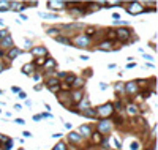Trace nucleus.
Instances as JSON below:
<instances>
[{"instance_id":"f257e3e1","label":"nucleus","mask_w":158,"mask_h":150,"mask_svg":"<svg viewBox=\"0 0 158 150\" xmlns=\"http://www.w3.org/2000/svg\"><path fill=\"white\" fill-rule=\"evenodd\" d=\"M112 112H114V106L111 104V103H106V104L100 106L98 109H97V115H100V117L105 118V120H106L107 117H111Z\"/></svg>"},{"instance_id":"f03ea898","label":"nucleus","mask_w":158,"mask_h":150,"mask_svg":"<svg viewBox=\"0 0 158 150\" xmlns=\"http://www.w3.org/2000/svg\"><path fill=\"white\" fill-rule=\"evenodd\" d=\"M74 43H76V48H87L88 43H90V38L87 35H78L74 38Z\"/></svg>"},{"instance_id":"7ed1b4c3","label":"nucleus","mask_w":158,"mask_h":150,"mask_svg":"<svg viewBox=\"0 0 158 150\" xmlns=\"http://www.w3.org/2000/svg\"><path fill=\"white\" fill-rule=\"evenodd\" d=\"M115 36L122 41H126V40H130V36H131V32H130L128 29H119L117 32H115Z\"/></svg>"},{"instance_id":"20e7f679","label":"nucleus","mask_w":158,"mask_h":150,"mask_svg":"<svg viewBox=\"0 0 158 150\" xmlns=\"http://www.w3.org/2000/svg\"><path fill=\"white\" fill-rule=\"evenodd\" d=\"M126 11H128L130 14H139V13H144V10L141 8V5L138 2H133L128 5V8H126Z\"/></svg>"},{"instance_id":"39448f33","label":"nucleus","mask_w":158,"mask_h":150,"mask_svg":"<svg viewBox=\"0 0 158 150\" xmlns=\"http://www.w3.org/2000/svg\"><path fill=\"white\" fill-rule=\"evenodd\" d=\"M46 87H48L51 92H54V93H55V92H59V88H60L59 81H57V79H49L48 84H46Z\"/></svg>"},{"instance_id":"423d86ee","label":"nucleus","mask_w":158,"mask_h":150,"mask_svg":"<svg viewBox=\"0 0 158 150\" xmlns=\"http://www.w3.org/2000/svg\"><path fill=\"white\" fill-rule=\"evenodd\" d=\"M125 92L126 93H138V84L136 82H126L125 84Z\"/></svg>"},{"instance_id":"0eeeda50","label":"nucleus","mask_w":158,"mask_h":150,"mask_svg":"<svg viewBox=\"0 0 158 150\" xmlns=\"http://www.w3.org/2000/svg\"><path fill=\"white\" fill-rule=\"evenodd\" d=\"M109 130H111V123L107 120H101L98 123V131L100 133H107Z\"/></svg>"},{"instance_id":"6e6552de","label":"nucleus","mask_w":158,"mask_h":150,"mask_svg":"<svg viewBox=\"0 0 158 150\" xmlns=\"http://www.w3.org/2000/svg\"><path fill=\"white\" fill-rule=\"evenodd\" d=\"M0 44H2L3 49H11V48H13V38H11L10 35L5 36V38L2 40V43H0Z\"/></svg>"},{"instance_id":"1a4fd4ad","label":"nucleus","mask_w":158,"mask_h":150,"mask_svg":"<svg viewBox=\"0 0 158 150\" xmlns=\"http://www.w3.org/2000/svg\"><path fill=\"white\" fill-rule=\"evenodd\" d=\"M32 54L33 55H38V57H44L48 54V51H46V48L40 46V48H32Z\"/></svg>"},{"instance_id":"9d476101","label":"nucleus","mask_w":158,"mask_h":150,"mask_svg":"<svg viewBox=\"0 0 158 150\" xmlns=\"http://www.w3.org/2000/svg\"><path fill=\"white\" fill-rule=\"evenodd\" d=\"M79 114H82L84 117H97V109H93V107H87V109L81 111Z\"/></svg>"},{"instance_id":"9b49d317","label":"nucleus","mask_w":158,"mask_h":150,"mask_svg":"<svg viewBox=\"0 0 158 150\" xmlns=\"http://www.w3.org/2000/svg\"><path fill=\"white\" fill-rule=\"evenodd\" d=\"M98 49L100 51H112V41H103L101 44L98 46Z\"/></svg>"},{"instance_id":"f8f14e48","label":"nucleus","mask_w":158,"mask_h":150,"mask_svg":"<svg viewBox=\"0 0 158 150\" xmlns=\"http://www.w3.org/2000/svg\"><path fill=\"white\" fill-rule=\"evenodd\" d=\"M79 136L81 137H82V136H90V134H92V128H90V126H88V125H84V126H81V128H79Z\"/></svg>"},{"instance_id":"ddd939ff","label":"nucleus","mask_w":158,"mask_h":150,"mask_svg":"<svg viewBox=\"0 0 158 150\" xmlns=\"http://www.w3.org/2000/svg\"><path fill=\"white\" fill-rule=\"evenodd\" d=\"M19 54H21V49H18V48H11V49H10V52L6 54V55H8V59H10V60H14V57H18Z\"/></svg>"},{"instance_id":"4468645a","label":"nucleus","mask_w":158,"mask_h":150,"mask_svg":"<svg viewBox=\"0 0 158 150\" xmlns=\"http://www.w3.org/2000/svg\"><path fill=\"white\" fill-rule=\"evenodd\" d=\"M65 5H67L65 2H48V6H51V10H60Z\"/></svg>"},{"instance_id":"2eb2a0df","label":"nucleus","mask_w":158,"mask_h":150,"mask_svg":"<svg viewBox=\"0 0 158 150\" xmlns=\"http://www.w3.org/2000/svg\"><path fill=\"white\" fill-rule=\"evenodd\" d=\"M54 67H55V60H54V59H48V60H44V70L51 71Z\"/></svg>"},{"instance_id":"dca6fc26","label":"nucleus","mask_w":158,"mask_h":150,"mask_svg":"<svg viewBox=\"0 0 158 150\" xmlns=\"http://www.w3.org/2000/svg\"><path fill=\"white\" fill-rule=\"evenodd\" d=\"M126 111H128L130 115H136V114H138V106L133 104V103H130V104L126 106Z\"/></svg>"},{"instance_id":"f3484780","label":"nucleus","mask_w":158,"mask_h":150,"mask_svg":"<svg viewBox=\"0 0 158 150\" xmlns=\"http://www.w3.org/2000/svg\"><path fill=\"white\" fill-rule=\"evenodd\" d=\"M68 139H70L71 142H81V139H82V137L79 136V133H70Z\"/></svg>"},{"instance_id":"a211bd4d","label":"nucleus","mask_w":158,"mask_h":150,"mask_svg":"<svg viewBox=\"0 0 158 150\" xmlns=\"http://www.w3.org/2000/svg\"><path fill=\"white\" fill-rule=\"evenodd\" d=\"M22 73H24V74H30V73H33V65L32 63L24 65V67H22Z\"/></svg>"},{"instance_id":"6ab92c4d","label":"nucleus","mask_w":158,"mask_h":150,"mask_svg":"<svg viewBox=\"0 0 158 150\" xmlns=\"http://www.w3.org/2000/svg\"><path fill=\"white\" fill-rule=\"evenodd\" d=\"M79 107L81 109H87V107H90V103H88V98H84V100H81L79 101Z\"/></svg>"},{"instance_id":"aec40b11","label":"nucleus","mask_w":158,"mask_h":150,"mask_svg":"<svg viewBox=\"0 0 158 150\" xmlns=\"http://www.w3.org/2000/svg\"><path fill=\"white\" fill-rule=\"evenodd\" d=\"M73 101H81L82 100V90H76L74 93H73Z\"/></svg>"},{"instance_id":"412c9836","label":"nucleus","mask_w":158,"mask_h":150,"mask_svg":"<svg viewBox=\"0 0 158 150\" xmlns=\"http://www.w3.org/2000/svg\"><path fill=\"white\" fill-rule=\"evenodd\" d=\"M40 18L43 19H55L57 14H48V13H40Z\"/></svg>"},{"instance_id":"4be33fe9","label":"nucleus","mask_w":158,"mask_h":150,"mask_svg":"<svg viewBox=\"0 0 158 150\" xmlns=\"http://www.w3.org/2000/svg\"><path fill=\"white\" fill-rule=\"evenodd\" d=\"M10 6V2H0V11H6Z\"/></svg>"},{"instance_id":"5701e85b","label":"nucleus","mask_w":158,"mask_h":150,"mask_svg":"<svg viewBox=\"0 0 158 150\" xmlns=\"http://www.w3.org/2000/svg\"><path fill=\"white\" fill-rule=\"evenodd\" d=\"M130 150H139V142L138 141H131V144H130Z\"/></svg>"},{"instance_id":"b1692460","label":"nucleus","mask_w":158,"mask_h":150,"mask_svg":"<svg viewBox=\"0 0 158 150\" xmlns=\"http://www.w3.org/2000/svg\"><path fill=\"white\" fill-rule=\"evenodd\" d=\"M82 84H84V81L82 79H74V81H73V86H74V87H81V86H82Z\"/></svg>"},{"instance_id":"393cba45","label":"nucleus","mask_w":158,"mask_h":150,"mask_svg":"<svg viewBox=\"0 0 158 150\" xmlns=\"http://www.w3.org/2000/svg\"><path fill=\"white\" fill-rule=\"evenodd\" d=\"M55 40H57V41H60V43H65V44H70V40H67V38H63V36H57Z\"/></svg>"},{"instance_id":"a878e982","label":"nucleus","mask_w":158,"mask_h":150,"mask_svg":"<svg viewBox=\"0 0 158 150\" xmlns=\"http://www.w3.org/2000/svg\"><path fill=\"white\" fill-rule=\"evenodd\" d=\"M44 57H37V60H35V65H44Z\"/></svg>"},{"instance_id":"bb28decb","label":"nucleus","mask_w":158,"mask_h":150,"mask_svg":"<svg viewBox=\"0 0 158 150\" xmlns=\"http://www.w3.org/2000/svg\"><path fill=\"white\" fill-rule=\"evenodd\" d=\"M65 78H67V84H71L73 81L76 79V78H74V74H67V76H65Z\"/></svg>"},{"instance_id":"cd10ccee","label":"nucleus","mask_w":158,"mask_h":150,"mask_svg":"<svg viewBox=\"0 0 158 150\" xmlns=\"http://www.w3.org/2000/svg\"><path fill=\"white\" fill-rule=\"evenodd\" d=\"M93 142H97V144L101 142V136H100V133H95L93 134Z\"/></svg>"},{"instance_id":"c85d7f7f","label":"nucleus","mask_w":158,"mask_h":150,"mask_svg":"<svg viewBox=\"0 0 158 150\" xmlns=\"http://www.w3.org/2000/svg\"><path fill=\"white\" fill-rule=\"evenodd\" d=\"M54 150H67V149H65V144H63V142H60V144L55 145V149H54Z\"/></svg>"},{"instance_id":"c756f323","label":"nucleus","mask_w":158,"mask_h":150,"mask_svg":"<svg viewBox=\"0 0 158 150\" xmlns=\"http://www.w3.org/2000/svg\"><path fill=\"white\" fill-rule=\"evenodd\" d=\"M114 145H115V149H120L122 147V142L117 139V137H114Z\"/></svg>"},{"instance_id":"7c9ffc66","label":"nucleus","mask_w":158,"mask_h":150,"mask_svg":"<svg viewBox=\"0 0 158 150\" xmlns=\"http://www.w3.org/2000/svg\"><path fill=\"white\" fill-rule=\"evenodd\" d=\"M5 36H8V32H6V30H0V38H5Z\"/></svg>"},{"instance_id":"2f4dec72","label":"nucleus","mask_w":158,"mask_h":150,"mask_svg":"<svg viewBox=\"0 0 158 150\" xmlns=\"http://www.w3.org/2000/svg\"><path fill=\"white\" fill-rule=\"evenodd\" d=\"M122 90H123V86L122 84H117V86H115V92L119 93V92H122Z\"/></svg>"},{"instance_id":"473e14b6","label":"nucleus","mask_w":158,"mask_h":150,"mask_svg":"<svg viewBox=\"0 0 158 150\" xmlns=\"http://www.w3.org/2000/svg\"><path fill=\"white\" fill-rule=\"evenodd\" d=\"M48 33H49V35H55V33H59V32H57L55 29H49V30H48Z\"/></svg>"},{"instance_id":"72a5a7b5","label":"nucleus","mask_w":158,"mask_h":150,"mask_svg":"<svg viewBox=\"0 0 158 150\" xmlns=\"http://www.w3.org/2000/svg\"><path fill=\"white\" fill-rule=\"evenodd\" d=\"M144 59H145V60H149V62H152L153 57H152V55H149V54H144Z\"/></svg>"},{"instance_id":"f704fd0d","label":"nucleus","mask_w":158,"mask_h":150,"mask_svg":"<svg viewBox=\"0 0 158 150\" xmlns=\"http://www.w3.org/2000/svg\"><path fill=\"white\" fill-rule=\"evenodd\" d=\"M16 123H18V125H24L25 120H24V118H16Z\"/></svg>"},{"instance_id":"c9c22d12","label":"nucleus","mask_w":158,"mask_h":150,"mask_svg":"<svg viewBox=\"0 0 158 150\" xmlns=\"http://www.w3.org/2000/svg\"><path fill=\"white\" fill-rule=\"evenodd\" d=\"M5 150H11V141H8V144L5 142V147H3Z\"/></svg>"},{"instance_id":"e433bc0d","label":"nucleus","mask_w":158,"mask_h":150,"mask_svg":"<svg viewBox=\"0 0 158 150\" xmlns=\"http://www.w3.org/2000/svg\"><path fill=\"white\" fill-rule=\"evenodd\" d=\"M115 109H117V111H120V109H122V103H120V101L115 103Z\"/></svg>"},{"instance_id":"4c0bfd02","label":"nucleus","mask_w":158,"mask_h":150,"mask_svg":"<svg viewBox=\"0 0 158 150\" xmlns=\"http://www.w3.org/2000/svg\"><path fill=\"white\" fill-rule=\"evenodd\" d=\"M0 141H3V142H6V141H10V139H8V137H6V136H3V134H2V133H0Z\"/></svg>"},{"instance_id":"58836bf2","label":"nucleus","mask_w":158,"mask_h":150,"mask_svg":"<svg viewBox=\"0 0 158 150\" xmlns=\"http://www.w3.org/2000/svg\"><path fill=\"white\" fill-rule=\"evenodd\" d=\"M106 82H100V88H101V90H106Z\"/></svg>"},{"instance_id":"ea45409f","label":"nucleus","mask_w":158,"mask_h":150,"mask_svg":"<svg viewBox=\"0 0 158 150\" xmlns=\"http://www.w3.org/2000/svg\"><path fill=\"white\" fill-rule=\"evenodd\" d=\"M19 98H21V100H25V98H27L24 92H19Z\"/></svg>"},{"instance_id":"a19ab883","label":"nucleus","mask_w":158,"mask_h":150,"mask_svg":"<svg viewBox=\"0 0 158 150\" xmlns=\"http://www.w3.org/2000/svg\"><path fill=\"white\" fill-rule=\"evenodd\" d=\"M62 88H63V90H68V88H70V86H68V84H62Z\"/></svg>"},{"instance_id":"79ce46f5","label":"nucleus","mask_w":158,"mask_h":150,"mask_svg":"<svg viewBox=\"0 0 158 150\" xmlns=\"http://www.w3.org/2000/svg\"><path fill=\"white\" fill-rule=\"evenodd\" d=\"M134 67H136V63H134V62H133V63H128V65H126V68H134Z\"/></svg>"},{"instance_id":"37998d69","label":"nucleus","mask_w":158,"mask_h":150,"mask_svg":"<svg viewBox=\"0 0 158 150\" xmlns=\"http://www.w3.org/2000/svg\"><path fill=\"white\" fill-rule=\"evenodd\" d=\"M22 134H24L25 137H30V136H32V133H29V131H24V133H22Z\"/></svg>"},{"instance_id":"c03bdc74","label":"nucleus","mask_w":158,"mask_h":150,"mask_svg":"<svg viewBox=\"0 0 158 150\" xmlns=\"http://www.w3.org/2000/svg\"><path fill=\"white\" fill-rule=\"evenodd\" d=\"M79 59H82V60H88V55H81Z\"/></svg>"},{"instance_id":"a18cd8bd","label":"nucleus","mask_w":158,"mask_h":150,"mask_svg":"<svg viewBox=\"0 0 158 150\" xmlns=\"http://www.w3.org/2000/svg\"><path fill=\"white\" fill-rule=\"evenodd\" d=\"M0 25H3V21H2V19H0Z\"/></svg>"},{"instance_id":"49530a36","label":"nucleus","mask_w":158,"mask_h":150,"mask_svg":"<svg viewBox=\"0 0 158 150\" xmlns=\"http://www.w3.org/2000/svg\"><path fill=\"white\" fill-rule=\"evenodd\" d=\"M0 71H2V65H0Z\"/></svg>"},{"instance_id":"de8ad7c7","label":"nucleus","mask_w":158,"mask_h":150,"mask_svg":"<svg viewBox=\"0 0 158 150\" xmlns=\"http://www.w3.org/2000/svg\"><path fill=\"white\" fill-rule=\"evenodd\" d=\"M147 150H153V149H147Z\"/></svg>"},{"instance_id":"09e8293b","label":"nucleus","mask_w":158,"mask_h":150,"mask_svg":"<svg viewBox=\"0 0 158 150\" xmlns=\"http://www.w3.org/2000/svg\"><path fill=\"white\" fill-rule=\"evenodd\" d=\"M19 150H24V149H19Z\"/></svg>"}]
</instances>
